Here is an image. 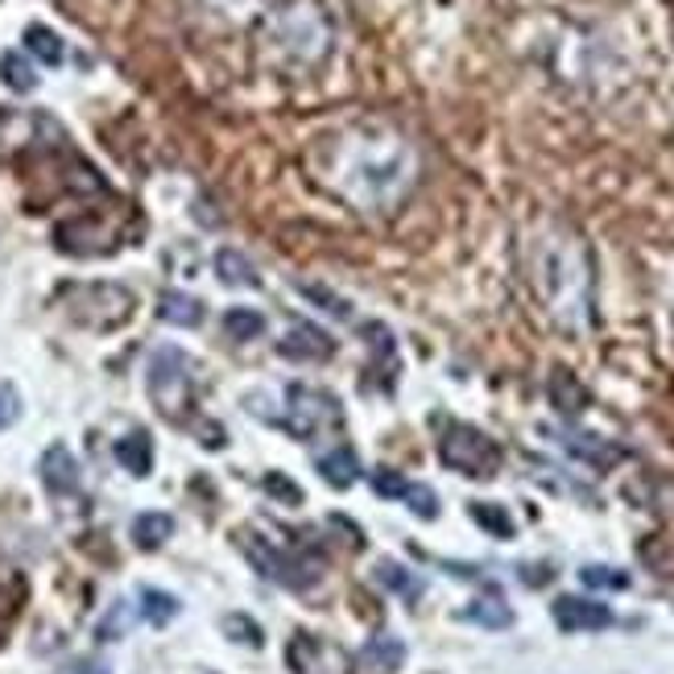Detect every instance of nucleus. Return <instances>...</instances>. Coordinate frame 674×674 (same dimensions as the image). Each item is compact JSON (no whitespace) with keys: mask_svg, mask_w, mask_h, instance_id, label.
Listing matches in <instances>:
<instances>
[{"mask_svg":"<svg viewBox=\"0 0 674 674\" xmlns=\"http://www.w3.org/2000/svg\"><path fill=\"white\" fill-rule=\"evenodd\" d=\"M281 430L295 435L298 443H314L323 439L328 430L344 427V410L340 402L323 389H311V385H290L286 389V410H281Z\"/></svg>","mask_w":674,"mask_h":674,"instance_id":"nucleus-5","label":"nucleus"},{"mask_svg":"<svg viewBox=\"0 0 674 674\" xmlns=\"http://www.w3.org/2000/svg\"><path fill=\"white\" fill-rule=\"evenodd\" d=\"M402 501L410 505L418 517H439V496H435V489H427V484H406V493H402Z\"/></svg>","mask_w":674,"mask_h":674,"instance_id":"nucleus-31","label":"nucleus"},{"mask_svg":"<svg viewBox=\"0 0 674 674\" xmlns=\"http://www.w3.org/2000/svg\"><path fill=\"white\" fill-rule=\"evenodd\" d=\"M472 517H477L480 526L496 534V538H513V517L501 505H489V501H472Z\"/></svg>","mask_w":674,"mask_h":674,"instance_id":"nucleus-29","label":"nucleus"},{"mask_svg":"<svg viewBox=\"0 0 674 674\" xmlns=\"http://www.w3.org/2000/svg\"><path fill=\"white\" fill-rule=\"evenodd\" d=\"M319 472L328 480L331 489H352L361 480V460L352 447H335V451H323L319 456Z\"/></svg>","mask_w":674,"mask_h":674,"instance_id":"nucleus-18","label":"nucleus"},{"mask_svg":"<svg viewBox=\"0 0 674 674\" xmlns=\"http://www.w3.org/2000/svg\"><path fill=\"white\" fill-rule=\"evenodd\" d=\"M25 50H30L38 63H46V66H58L63 63V38L54 30H46V25H30L25 30Z\"/></svg>","mask_w":674,"mask_h":674,"instance_id":"nucleus-26","label":"nucleus"},{"mask_svg":"<svg viewBox=\"0 0 674 674\" xmlns=\"http://www.w3.org/2000/svg\"><path fill=\"white\" fill-rule=\"evenodd\" d=\"M215 274H220L224 286H240V290H257V286H261L257 265L248 261L245 253H236V248H220V253H215Z\"/></svg>","mask_w":674,"mask_h":674,"instance_id":"nucleus-17","label":"nucleus"},{"mask_svg":"<svg viewBox=\"0 0 674 674\" xmlns=\"http://www.w3.org/2000/svg\"><path fill=\"white\" fill-rule=\"evenodd\" d=\"M42 484H46L54 496L79 489V460H75L63 443H54L46 456H42Z\"/></svg>","mask_w":674,"mask_h":674,"instance_id":"nucleus-12","label":"nucleus"},{"mask_svg":"<svg viewBox=\"0 0 674 674\" xmlns=\"http://www.w3.org/2000/svg\"><path fill=\"white\" fill-rule=\"evenodd\" d=\"M265 331V314L253 311V307H232L224 311V335L236 340V344H245V340H257Z\"/></svg>","mask_w":674,"mask_h":674,"instance_id":"nucleus-25","label":"nucleus"},{"mask_svg":"<svg viewBox=\"0 0 674 674\" xmlns=\"http://www.w3.org/2000/svg\"><path fill=\"white\" fill-rule=\"evenodd\" d=\"M71 674H108V666H99V662H83V666H75Z\"/></svg>","mask_w":674,"mask_h":674,"instance_id":"nucleus-35","label":"nucleus"},{"mask_svg":"<svg viewBox=\"0 0 674 674\" xmlns=\"http://www.w3.org/2000/svg\"><path fill=\"white\" fill-rule=\"evenodd\" d=\"M298 290H302V295L311 298V302H323V311L335 314V319H352V302H347V298H340V295H331L328 286H314V281H302Z\"/></svg>","mask_w":674,"mask_h":674,"instance_id":"nucleus-30","label":"nucleus"},{"mask_svg":"<svg viewBox=\"0 0 674 674\" xmlns=\"http://www.w3.org/2000/svg\"><path fill=\"white\" fill-rule=\"evenodd\" d=\"M149 397L153 406L179 422L182 410H191L195 402V377H191V361L179 347H158L149 361Z\"/></svg>","mask_w":674,"mask_h":674,"instance_id":"nucleus-7","label":"nucleus"},{"mask_svg":"<svg viewBox=\"0 0 674 674\" xmlns=\"http://www.w3.org/2000/svg\"><path fill=\"white\" fill-rule=\"evenodd\" d=\"M402 662H406V645H402V638H394V633L368 638L361 650V666H368V671H377V674L402 671Z\"/></svg>","mask_w":674,"mask_h":674,"instance_id":"nucleus-14","label":"nucleus"},{"mask_svg":"<svg viewBox=\"0 0 674 674\" xmlns=\"http://www.w3.org/2000/svg\"><path fill=\"white\" fill-rule=\"evenodd\" d=\"M377 584L385 588V592L406 596V600H418V596H422V579L414 576V571H406V567H402V563H394V559H385L377 567Z\"/></svg>","mask_w":674,"mask_h":674,"instance_id":"nucleus-24","label":"nucleus"},{"mask_svg":"<svg viewBox=\"0 0 674 674\" xmlns=\"http://www.w3.org/2000/svg\"><path fill=\"white\" fill-rule=\"evenodd\" d=\"M331 352H335V340H331L328 331L314 328V323H295L278 340V356H286V361L314 364V361H328Z\"/></svg>","mask_w":674,"mask_h":674,"instance_id":"nucleus-11","label":"nucleus"},{"mask_svg":"<svg viewBox=\"0 0 674 674\" xmlns=\"http://www.w3.org/2000/svg\"><path fill=\"white\" fill-rule=\"evenodd\" d=\"M203 302H199L195 295H182V290H165L162 298H158V319H165V323H174V328H199L203 323Z\"/></svg>","mask_w":674,"mask_h":674,"instance_id":"nucleus-19","label":"nucleus"},{"mask_svg":"<svg viewBox=\"0 0 674 674\" xmlns=\"http://www.w3.org/2000/svg\"><path fill=\"white\" fill-rule=\"evenodd\" d=\"M463 621H472V625H484V629H510L513 625V609L505 605V596L501 592H489L472 600L468 609H463Z\"/></svg>","mask_w":674,"mask_h":674,"instance_id":"nucleus-20","label":"nucleus"},{"mask_svg":"<svg viewBox=\"0 0 674 674\" xmlns=\"http://www.w3.org/2000/svg\"><path fill=\"white\" fill-rule=\"evenodd\" d=\"M179 596H170V592H158V588H146L141 592V617H146L149 625H170L174 617H179Z\"/></svg>","mask_w":674,"mask_h":674,"instance_id":"nucleus-28","label":"nucleus"},{"mask_svg":"<svg viewBox=\"0 0 674 674\" xmlns=\"http://www.w3.org/2000/svg\"><path fill=\"white\" fill-rule=\"evenodd\" d=\"M116 460H120V468L125 472H132V477H149L153 472V439H149L146 430H129L125 439H116Z\"/></svg>","mask_w":674,"mask_h":674,"instance_id":"nucleus-15","label":"nucleus"},{"mask_svg":"<svg viewBox=\"0 0 674 674\" xmlns=\"http://www.w3.org/2000/svg\"><path fill=\"white\" fill-rule=\"evenodd\" d=\"M328 659H335V650L311 633H298L295 642L286 645V662L295 674H328Z\"/></svg>","mask_w":674,"mask_h":674,"instance_id":"nucleus-13","label":"nucleus"},{"mask_svg":"<svg viewBox=\"0 0 674 674\" xmlns=\"http://www.w3.org/2000/svg\"><path fill=\"white\" fill-rule=\"evenodd\" d=\"M248 559H253V567H257L265 579H274V584L290 588V592H302V588H311L314 579L323 576V563L314 559V555L274 546L269 538H253V546H248Z\"/></svg>","mask_w":674,"mask_h":674,"instance_id":"nucleus-8","label":"nucleus"},{"mask_svg":"<svg viewBox=\"0 0 674 674\" xmlns=\"http://www.w3.org/2000/svg\"><path fill=\"white\" fill-rule=\"evenodd\" d=\"M314 182L331 195L361 207V212H389L410 195L418 179V158L410 141L389 125L356 120L335 132L314 137L311 146Z\"/></svg>","mask_w":674,"mask_h":674,"instance_id":"nucleus-1","label":"nucleus"},{"mask_svg":"<svg viewBox=\"0 0 674 674\" xmlns=\"http://www.w3.org/2000/svg\"><path fill=\"white\" fill-rule=\"evenodd\" d=\"M526 278L550 319L567 331L592 328V253L576 232L550 224L526 248Z\"/></svg>","mask_w":674,"mask_h":674,"instance_id":"nucleus-2","label":"nucleus"},{"mask_svg":"<svg viewBox=\"0 0 674 674\" xmlns=\"http://www.w3.org/2000/svg\"><path fill=\"white\" fill-rule=\"evenodd\" d=\"M224 629L232 633V642L240 645H261V625L248 617H224Z\"/></svg>","mask_w":674,"mask_h":674,"instance_id":"nucleus-32","label":"nucleus"},{"mask_svg":"<svg viewBox=\"0 0 674 674\" xmlns=\"http://www.w3.org/2000/svg\"><path fill=\"white\" fill-rule=\"evenodd\" d=\"M550 397H555V406H559L563 414L588 410V389H584L567 368H555V377H550Z\"/></svg>","mask_w":674,"mask_h":674,"instance_id":"nucleus-22","label":"nucleus"},{"mask_svg":"<svg viewBox=\"0 0 674 674\" xmlns=\"http://www.w3.org/2000/svg\"><path fill=\"white\" fill-rule=\"evenodd\" d=\"M555 625L563 633H596V629L612 625V609L609 605H596V600H584V596H559L555 605Z\"/></svg>","mask_w":674,"mask_h":674,"instance_id":"nucleus-10","label":"nucleus"},{"mask_svg":"<svg viewBox=\"0 0 674 674\" xmlns=\"http://www.w3.org/2000/svg\"><path fill=\"white\" fill-rule=\"evenodd\" d=\"M439 460L451 468V472H463V477L472 480H489L501 472V460H505V451L496 439H489L484 430L468 427V422H451L443 430V439H439Z\"/></svg>","mask_w":674,"mask_h":674,"instance_id":"nucleus-6","label":"nucleus"},{"mask_svg":"<svg viewBox=\"0 0 674 674\" xmlns=\"http://www.w3.org/2000/svg\"><path fill=\"white\" fill-rule=\"evenodd\" d=\"M571 456H579V460H588L592 468H609V463H617L625 451L621 447H612L605 443V439H596V435H579V430H563V439H559Z\"/></svg>","mask_w":674,"mask_h":674,"instance_id":"nucleus-16","label":"nucleus"},{"mask_svg":"<svg viewBox=\"0 0 674 674\" xmlns=\"http://www.w3.org/2000/svg\"><path fill=\"white\" fill-rule=\"evenodd\" d=\"M579 584L592 588V592H625L629 571H621V567H605V563H588V567H579Z\"/></svg>","mask_w":674,"mask_h":674,"instance_id":"nucleus-27","label":"nucleus"},{"mask_svg":"<svg viewBox=\"0 0 674 674\" xmlns=\"http://www.w3.org/2000/svg\"><path fill=\"white\" fill-rule=\"evenodd\" d=\"M331 46V25L319 4H290L265 17L261 54L274 66H314Z\"/></svg>","mask_w":674,"mask_h":674,"instance_id":"nucleus-3","label":"nucleus"},{"mask_svg":"<svg viewBox=\"0 0 674 674\" xmlns=\"http://www.w3.org/2000/svg\"><path fill=\"white\" fill-rule=\"evenodd\" d=\"M17 414H21V402H17V394H13V389H0V430L13 427Z\"/></svg>","mask_w":674,"mask_h":674,"instance_id":"nucleus-34","label":"nucleus"},{"mask_svg":"<svg viewBox=\"0 0 674 674\" xmlns=\"http://www.w3.org/2000/svg\"><path fill=\"white\" fill-rule=\"evenodd\" d=\"M265 489H269V493L274 496H286V501H302V489H298L295 480H281L278 472H269V477H265Z\"/></svg>","mask_w":674,"mask_h":674,"instance_id":"nucleus-33","label":"nucleus"},{"mask_svg":"<svg viewBox=\"0 0 674 674\" xmlns=\"http://www.w3.org/2000/svg\"><path fill=\"white\" fill-rule=\"evenodd\" d=\"M0 79H4V87L9 92H33L38 87V75H33L30 58L21 54V50H9V54H0Z\"/></svg>","mask_w":674,"mask_h":674,"instance_id":"nucleus-23","label":"nucleus"},{"mask_svg":"<svg viewBox=\"0 0 674 674\" xmlns=\"http://www.w3.org/2000/svg\"><path fill=\"white\" fill-rule=\"evenodd\" d=\"M170 538H174V517L170 513H141L132 522V543H137V550H158Z\"/></svg>","mask_w":674,"mask_h":674,"instance_id":"nucleus-21","label":"nucleus"},{"mask_svg":"<svg viewBox=\"0 0 674 674\" xmlns=\"http://www.w3.org/2000/svg\"><path fill=\"white\" fill-rule=\"evenodd\" d=\"M278 0H182V13L207 25V30H240L253 21H265Z\"/></svg>","mask_w":674,"mask_h":674,"instance_id":"nucleus-9","label":"nucleus"},{"mask_svg":"<svg viewBox=\"0 0 674 674\" xmlns=\"http://www.w3.org/2000/svg\"><path fill=\"white\" fill-rule=\"evenodd\" d=\"M66 314L87 331H113L132 319L137 298L132 290L116 286V281H87V286H66L63 290Z\"/></svg>","mask_w":674,"mask_h":674,"instance_id":"nucleus-4","label":"nucleus"}]
</instances>
